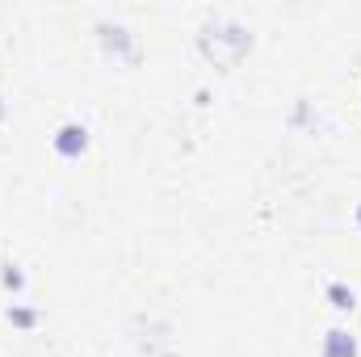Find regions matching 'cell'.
<instances>
[{"instance_id": "5b68a950", "label": "cell", "mask_w": 361, "mask_h": 357, "mask_svg": "<svg viewBox=\"0 0 361 357\" xmlns=\"http://www.w3.org/2000/svg\"><path fill=\"white\" fill-rule=\"evenodd\" d=\"M4 286H13V290H21L25 282H21V273H17V265H4Z\"/></svg>"}, {"instance_id": "3957f363", "label": "cell", "mask_w": 361, "mask_h": 357, "mask_svg": "<svg viewBox=\"0 0 361 357\" xmlns=\"http://www.w3.org/2000/svg\"><path fill=\"white\" fill-rule=\"evenodd\" d=\"M328 298H332V307H336V311H353V307H357V294H353L349 286H341V282H332V286H328Z\"/></svg>"}, {"instance_id": "8992f818", "label": "cell", "mask_w": 361, "mask_h": 357, "mask_svg": "<svg viewBox=\"0 0 361 357\" xmlns=\"http://www.w3.org/2000/svg\"><path fill=\"white\" fill-rule=\"evenodd\" d=\"M0 118H4V101H0Z\"/></svg>"}, {"instance_id": "6da1fadb", "label": "cell", "mask_w": 361, "mask_h": 357, "mask_svg": "<svg viewBox=\"0 0 361 357\" xmlns=\"http://www.w3.org/2000/svg\"><path fill=\"white\" fill-rule=\"evenodd\" d=\"M55 152H59L63 160H80V156L89 152V131L76 126V122L59 126V135H55Z\"/></svg>"}, {"instance_id": "277c9868", "label": "cell", "mask_w": 361, "mask_h": 357, "mask_svg": "<svg viewBox=\"0 0 361 357\" xmlns=\"http://www.w3.org/2000/svg\"><path fill=\"white\" fill-rule=\"evenodd\" d=\"M8 320L21 324V328H30V324H34V311H25V307H8Z\"/></svg>"}, {"instance_id": "7a4b0ae2", "label": "cell", "mask_w": 361, "mask_h": 357, "mask_svg": "<svg viewBox=\"0 0 361 357\" xmlns=\"http://www.w3.org/2000/svg\"><path fill=\"white\" fill-rule=\"evenodd\" d=\"M324 357H357V341L345 328H332L328 341H324Z\"/></svg>"}, {"instance_id": "52a82bcc", "label": "cell", "mask_w": 361, "mask_h": 357, "mask_svg": "<svg viewBox=\"0 0 361 357\" xmlns=\"http://www.w3.org/2000/svg\"><path fill=\"white\" fill-rule=\"evenodd\" d=\"M357 223H361V206H357Z\"/></svg>"}]
</instances>
